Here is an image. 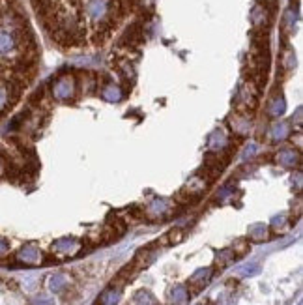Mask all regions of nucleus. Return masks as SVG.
Wrapping results in <instances>:
<instances>
[{
    "label": "nucleus",
    "mask_w": 303,
    "mask_h": 305,
    "mask_svg": "<svg viewBox=\"0 0 303 305\" xmlns=\"http://www.w3.org/2000/svg\"><path fill=\"white\" fill-rule=\"evenodd\" d=\"M211 273H213L211 268H200V270H197V272L189 277V289H191L193 292H200L208 283H210Z\"/></svg>",
    "instance_id": "11"
},
{
    "label": "nucleus",
    "mask_w": 303,
    "mask_h": 305,
    "mask_svg": "<svg viewBox=\"0 0 303 305\" xmlns=\"http://www.w3.org/2000/svg\"><path fill=\"white\" fill-rule=\"evenodd\" d=\"M171 300L172 305H185L189 302V290L185 289L184 285H178L171 290Z\"/></svg>",
    "instance_id": "18"
},
{
    "label": "nucleus",
    "mask_w": 303,
    "mask_h": 305,
    "mask_svg": "<svg viewBox=\"0 0 303 305\" xmlns=\"http://www.w3.org/2000/svg\"><path fill=\"white\" fill-rule=\"evenodd\" d=\"M2 174H4V163L0 161V176H2Z\"/></svg>",
    "instance_id": "29"
},
{
    "label": "nucleus",
    "mask_w": 303,
    "mask_h": 305,
    "mask_svg": "<svg viewBox=\"0 0 303 305\" xmlns=\"http://www.w3.org/2000/svg\"><path fill=\"white\" fill-rule=\"evenodd\" d=\"M300 160H302L300 152H298V150H294V148H290V146L281 148V150L275 154V161L281 165V167H287V169L300 167V163H302Z\"/></svg>",
    "instance_id": "6"
},
{
    "label": "nucleus",
    "mask_w": 303,
    "mask_h": 305,
    "mask_svg": "<svg viewBox=\"0 0 303 305\" xmlns=\"http://www.w3.org/2000/svg\"><path fill=\"white\" fill-rule=\"evenodd\" d=\"M236 103L241 112L253 111V109L256 107V103H258V86H256L253 80H247V82H243V84L239 86L238 96H236Z\"/></svg>",
    "instance_id": "2"
},
{
    "label": "nucleus",
    "mask_w": 303,
    "mask_h": 305,
    "mask_svg": "<svg viewBox=\"0 0 303 305\" xmlns=\"http://www.w3.org/2000/svg\"><path fill=\"white\" fill-rule=\"evenodd\" d=\"M208 150L213 152V154H224V152H230V150H232V143H230V139L226 137V133H224L221 128H217V129L208 137ZM224 156H226V154H224Z\"/></svg>",
    "instance_id": "3"
},
{
    "label": "nucleus",
    "mask_w": 303,
    "mask_h": 305,
    "mask_svg": "<svg viewBox=\"0 0 303 305\" xmlns=\"http://www.w3.org/2000/svg\"><path fill=\"white\" fill-rule=\"evenodd\" d=\"M258 272H260V266L258 264H247V266H243V268H241V272H239V273H241V275H245V277H251V275H256Z\"/></svg>",
    "instance_id": "26"
},
{
    "label": "nucleus",
    "mask_w": 303,
    "mask_h": 305,
    "mask_svg": "<svg viewBox=\"0 0 303 305\" xmlns=\"http://www.w3.org/2000/svg\"><path fill=\"white\" fill-rule=\"evenodd\" d=\"M172 210V204L171 200L167 199H156L144 212V217H150V219H154V221H158V219H163V217H167Z\"/></svg>",
    "instance_id": "4"
},
{
    "label": "nucleus",
    "mask_w": 303,
    "mask_h": 305,
    "mask_svg": "<svg viewBox=\"0 0 303 305\" xmlns=\"http://www.w3.org/2000/svg\"><path fill=\"white\" fill-rule=\"evenodd\" d=\"M15 49V38L8 30H0V56H8L14 53Z\"/></svg>",
    "instance_id": "16"
},
{
    "label": "nucleus",
    "mask_w": 303,
    "mask_h": 305,
    "mask_svg": "<svg viewBox=\"0 0 303 305\" xmlns=\"http://www.w3.org/2000/svg\"><path fill=\"white\" fill-rule=\"evenodd\" d=\"M101 97L105 99V101H120L122 97H124V92H122V88H120L118 84H114V82H107L101 86Z\"/></svg>",
    "instance_id": "15"
},
{
    "label": "nucleus",
    "mask_w": 303,
    "mask_h": 305,
    "mask_svg": "<svg viewBox=\"0 0 303 305\" xmlns=\"http://www.w3.org/2000/svg\"><path fill=\"white\" fill-rule=\"evenodd\" d=\"M236 258V255L232 249H223L221 253H217V257H215V266H219V268H224V266H228L232 260Z\"/></svg>",
    "instance_id": "22"
},
{
    "label": "nucleus",
    "mask_w": 303,
    "mask_h": 305,
    "mask_svg": "<svg viewBox=\"0 0 303 305\" xmlns=\"http://www.w3.org/2000/svg\"><path fill=\"white\" fill-rule=\"evenodd\" d=\"M17 260L25 266H38L41 262V251L34 245V243H28L25 247H21L17 253Z\"/></svg>",
    "instance_id": "9"
},
{
    "label": "nucleus",
    "mask_w": 303,
    "mask_h": 305,
    "mask_svg": "<svg viewBox=\"0 0 303 305\" xmlns=\"http://www.w3.org/2000/svg\"><path fill=\"white\" fill-rule=\"evenodd\" d=\"M228 126H230L232 133L238 135V137H245V135H249L251 128H253L247 112H236V114H232V116L228 118Z\"/></svg>",
    "instance_id": "5"
},
{
    "label": "nucleus",
    "mask_w": 303,
    "mask_h": 305,
    "mask_svg": "<svg viewBox=\"0 0 303 305\" xmlns=\"http://www.w3.org/2000/svg\"><path fill=\"white\" fill-rule=\"evenodd\" d=\"M10 251V245H8V241L4 238H0V257H6Z\"/></svg>",
    "instance_id": "28"
},
{
    "label": "nucleus",
    "mask_w": 303,
    "mask_h": 305,
    "mask_svg": "<svg viewBox=\"0 0 303 305\" xmlns=\"http://www.w3.org/2000/svg\"><path fill=\"white\" fill-rule=\"evenodd\" d=\"M10 99H12V94H10V88L0 84V111H4L6 107L10 105Z\"/></svg>",
    "instance_id": "24"
},
{
    "label": "nucleus",
    "mask_w": 303,
    "mask_h": 305,
    "mask_svg": "<svg viewBox=\"0 0 303 305\" xmlns=\"http://www.w3.org/2000/svg\"><path fill=\"white\" fill-rule=\"evenodd\" d=\"M120 292H122V287H109L107 290H103L97 298V304L99 305H116L120 300Z\"/></svg>",
    "instance_id": "14"
},
{
    "label": "nucleus",
    "mask_w": 303,
    "mask_h": 305,
    "mask_svg": "<svg viewBox=\"0 0 303 305\" xmlns=\"http://www.w3.org/2000/svg\"><path fill=\"white\" fill-rule=\"evenodd\" d=\"M53 253L62 257H75L80 249V243L75 238H60L53 243Z\"/></svg>",
    "instance_id": "8"
},
{
    "label": "nucleus",
    "mask_w": 303,
    "mask_h": 305,
    "mask_svg": "<svg viewBox=\"0 0 303 305\" xmlns=\"http://www.w3.org/2000/svg\"><path fill=\"white\" fill-rule=\"evenodd\" d=\"M66 287H67V277L64 273H54V275L49 277V290L54 292V294L62 292Z\"/></svg>",
    "instance_id": "20"
},
{
    "label": "nucleus",
    "mask_w": 303,
    "mask_h": 305,
    "mask_svg": "<svg viewBox=\"0 0 303 305\" xmlns=\"http://www.w3.org/2000/svg\"><path fill=\"white\" fill-rule=\"evenodd\" d=\"M249 238L253 241H266L270 238V228L264 225V223H256L249 228Z\"/></svg>",
    "instance_id": "17"
},
{
    "label": "nucleus",
    "mask_w": 303,
    "mask_h": 305,
    "mask_svg": "<svg viewBox=\"0 0 303 305\" xmlns=\"http://www.w3.org/2000/svg\"><path fill=\"white\" fill-rule=\"evenodd\" d=\"M281 64H283V67H285L287 71L294 69V66H296V56H294V51H292V49H287V51L283 53V56H281Z\"/></svg>",
    "instance_id": "23"
},
{
    "label": "nucleus",
    "mask_w": 303,
    "mask_h": 305,
    "mask_svg": "<svg viewBox=\"0 0 303 305\" xmlns=\"http://www.w3.org/2000/svg\"><path fill=\"white\" fill-rule=\"evenodd\" d=\"M232 251H234V255L238 257H243L245 253L249 251V241L247 240H238L236 243H234V247H232Z\"/></svg>",
    "instance_id": "25"
},
{
    "label": "nucleus",
    "mask_w": 303,
    "mask_h": 305,
    "mask_svg": "<svg viewBox=\"0 0 303 305\" xmlns=\"http://www.w3.org/2000/svg\"><path fill=\"white\" fill-rule=\"evenodd\" d=\"M133 305H156V298L148 290H139L133 296Z\"/></svg>",
    "instance_id": "21"
},
{
    "label": "nucleus",
    "mask_w": 303,
    "mask_h": 305,
    "mask_svg": "<svg viewBox=\"0 0 303 305\" xmlns=\"http://www.w3.org/2000/svg\"><path fill=\"white\" fill-rule=\"evenodd\" d=\"M266 112H268L270 118H281V116L287 112V101H285L283 94L275 92L271 97H270L268 107H266Z\"/></svg>",
    "instance_id": "10"
},
{
    "label": "nucleus",
    "mask_w": 303,
    "mask_h": 305,
    "mask_svg": "<svg viewBox=\"0 0 303 305\" xmlns=\"http://www.w3.org/2000/svg\"><path fill=\"white\" fill-rule=\"evenodd\" d=\"M77 79L69 73H64L60 77H56L53 80V86H51V92H53V97L56 101H69L75 97L77 94Z\"/></svg>",
    "instance_id": "1"
},
{
    "label": "nucleus",
    "mask_w": 303,
    "mask_h": 305,
    "mask_svg": "<svg viewBox=\"0 0 303 305\" xmlns=\"http://www.w3.org/2000/svg\"><path fill=\"white\" fill-rule=\"evenodd\" d=\"M109 12H111L109 0H86V4H84V14L88 15L92 21L105 19V15Z\"/></svg>",
    "instance_id": "7"
},
{
    "label": "nucleus",
    "mask_w": 303,
    "mask_h": 305,
    "mask_svg": "<svg viewBox=\"0 0 303 305\" xmlns=\"http://www.w3.org/2000/svg\"><path fill=\"white\" fill-rule=\"evenodd\" d=\"M32 305H54V300L45 298V296H40V298H36V300L32 302Z\"/></svg>",
    "instance_id": "27"
},
{
    "label": "nucleus",
    "mask_w": 303,
    "mask_h": 305,
    "mask_svg": "<svg viewBox=\"0 0 303 305\" xmlns=\"http://www.w3.org/2000/svg\"><path fill=\"white\" fill-rule=\"evenodd\" d=\"M156 258V253L152 251V245H148V247H143V249H139L137 255H135V260H133V268H135V272L137 270H143L146 266L152 264V260Z\"/></svg>",
    "instance_id": "13"
},
{
    "label": "nucleus",
    "mask_w": 303,
    "mask_h": 305,
    "mask_svg": "<svg viewBox=\"0 0 303 305\" xmlns=\"http://www.w3.org/2000/svg\"><path fill=\"white\" fill-rule=\"evenodd\" d=\"M288 137H290V129L287 122H279V124H275V126L271 128V139H273L275 143H283V141H287Z\"/></svg>",
    "instance_id": "19"
},
{
    "label": "nucleus",
    "mask_w": 303,
    "mask_h": 305,
    "mask_svg": "<svg viewBox=\"0 0 303 305\" xmlns=\"http://www.w3.org/2000/svg\"><path fill=\"white\" fill-rule=\"evenodd\" d=\"M251 23L255 28H260L270 25V12L266 8V4H256L253 10H251Z\"/></svg>",
    "instance_id": "12"
}]
</instances>
